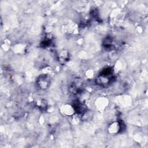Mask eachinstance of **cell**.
Listing matches in <instances>:
<instances>
[{
	"label": "cell",
	"instance_id": "6",
	"mask_svg": "<svg viewBox=\"0 0 148 148\" xmlns=\"http://www.w3.org/2000/svg\"><path fill=\"white\" fill-rule=\"evenodd\" d=\"M69 58V54L66 51L63 50L58 55V58L59 60L62 62H65L66 61H68Z\"/></svg>",
	"mask_w": 148,
	"mask_h": 148
},
{
	"label": "cell",
	"instance_id": "4",
	"mask_svg": "<svg viewBox=\"0 0 148 148\" xmlns=\"http://www.w3.org/2000/svg\"><path fill=\"white\" fill-rule=\"evenodd\" d=\"M61 112L63 114L67 116H70L73 115L75 110L73 105H65L61 108Z\"/></svg>",
	"mask_w": 148,
	"mask_h": 148
},
{
	"label": "cell",
	"instance_id": "3",
	"mask_svg": "<svg viewBox=\"0 0 148 148\" xmlns=\"http://www.w3.org/2000/svg\"><path fill=\"white\" fill-rule=\"evenodd\" d=\"M121 125L119 121H114L110 124L108 128V132L111 134H115L121 131Z\"/></svg>",
	"mask_w": 148,
	"mask_h": 148
},
{
	"label": "cell",
	"instance_id": "5",
	"mask_svg": "<svg viewBox=\"0 0 148 148\" xmlns=\"http://www.w3.org/2000/svg\"><path fill=\"white\" fill-rule=\"evenodd\" d=\"M35 105L41 110H47L48 107L46 100L44 99H38L35 101Z\"/></svg>",
	"mask_w": 148,
	"mask_h": 148
},
{
	"label": "cell",
	"instance_id": "1",
	"mask_svg": "<svg viewBox=\"0 0 148 148\" xmlns=\"http://www.w3.org/2000/svg\"><path fill=\"white\" fill-rule=\"evenodd\" d=\"M113 76V71L111 68H106L96 79V82L101 86H106L111 82Z\"/></svg>",
	"mask_w": 148,
	"mask_h": 148
},
{
	"label": "cell",
	"instance_id": "2",
	"mask_svg": "<svg viewBox=\"0 0 148 148\" xmlns=\"http://www.w3.org/2000/svg\"><path fill=\"white\" fill-rule=\"evenodd\" d=\"M37 87L40 90L47 89L51 83V77L50 75L42 74L39 76L36 79Z\"/></svg>",
	"mask_w": 148,
	"mask_h": 148
}]
</instances>
